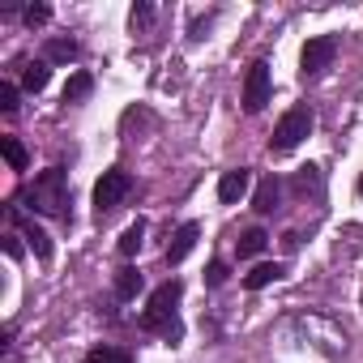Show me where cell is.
I'll list each match as a JSON object with an SVG mask.
<instances>
[{"instance_id": "1", "label": "cell", "mask_w": 363, "mask_h": 363, "mask_svg": "<svg viewBox=\"0 0 363 363\" xmlns=\"http://www.w3.org/2000/svg\"><path fill=\"white\" fill-rule=\"evenodd\" d=\"M26 206L35 214H48V218H60V223H73V189H69V175L60 167H48L35 175V184L26 189Z\"/></svg>"}, {"instance_id": "2", "label": "cell", "mask_w": 363, "mask_h": 363, "mask_svg": "<svg viewBox=\"0 0 363 363\" xmlns=\"http://www.w3.org/2000/svg\"><path fill=\"white\" fill-rule=\"evenodd\" d=\"M179 295H184V282H179V278L162 282V286L150 295L145 312H141V329H145V333H158V337H167V342H179V337H184V325H179V316H175Z\"/></svg>"}, {"instance_id": "3", "label": "cell", "mask_w": 363, "mask_h": 363, "mask_svg": "<svg viewBox=\"0 0 363 363\" xmlns=\"http://www.w3.org/2000/svg\"><path fill=\"white\" fill-rule=\"evenodd\" d=\"M312 124H316V116H312V107H308V103L291 107V111L278 120V128H274V137H269V150H274V154H291V150L312 133Z\"/></svg>"}, {"instance_id": "4", "label": "cell", "mask_w": 363, "mask_h": 363, "mask_svg": "<svg viewBox=\"0 0 363 363\" xmlns=\"http://www.w3.org/2000/svg\"><path fill=\"white\" fill-rule=\"evenodd\" d=\"M133 193V175L128 171H120V167H111V171H103V179L94 184V214L99 218H107L124 197Z\"/></svg>"}, {"instance_id": "5", "label": "cell", "mask_w": 363, "mask_h": 363, "mask_svg": "<svg viewBox=\"0 0 363 363\" xmlns=\"http://www.w3.org/2000/svg\"><path fill=\"white\" fill-rule=\"evenodd\" d=\"M333 56H337V35H316V39H308L303 52H299L303 77H320V73L333 65Z\"/></svg>"}, {"instance_id": "6", "label": "cell", "mask_w": 363, "mask_h": 363, "mask_svg": "<svg viewBox=\"0 0 363 363\" xmlns=\"http://www.w3.org/2000/svg\"><path fill=\"white\" fill-rule=\"evenodd\" d=\"M265 103H269V65L265 60H252L248 65V77H244V111L257 116Z\"/></svg>"}, {"instance_id": "7", "label": "cell", "mask_w": 363, "mask_h": 363, "mask_svg": "<svg viewBox=\"0 0 363 363\" xmlns=\"http://www.w3.org/2000/svg\"><path fill=\"white\" fill-rule=\"evenodd\" d=\"M9 223H18V227H22V240L30 244V252H35L39 261H52V235H48L35 218H22V214H18V206H9Z\"/></svg>"}, {"instance_id": "8", "label": "cell", "mask_w": 363, "mask_h": 363, "mask_svg": "<svg viewBox=\"0 0 363 363\" xmlns=\"http://www.w3.org/2000/svg\"><path fill=\"white\" fill-rule=\"evenodd\" d=\"M248 184H252V171H248V167L223 171V179H218V201H223V206L244 201V197H248Z\"/></svg>"}, {"instance_id": "9", "label": "cell", "mask_w": 363, "mask_h": 363, "mask_svg": "<svg viewBox=\"0 0 363 363\" xmlns=\"http://www.w3.org/2000/svg\"><path fill=\"white\" fill-rule=\"evenodd\" d=\"M197 235H201V227L197 223H184V227H175V235H171V244H167V265H179L193 248H197Z\"/></svg>"}, {"instance_id": "10", "label": "cell", "mask_w": 363, "mask_h": 363, "mask_svg": "<svg viewBox=\"0 0 363 363\" xmlns=\"http://www.w3.org/2000/svg\"><path fill=\"white\" fill-rule=\"evenodd\" d=\"M278 197H282V184H278L274 175H265L261 184H257V193H252V210L257 214H274L278 210Z\"/></svg>"}, {"instance_id": "11", "label": "cell", "mask_w": 363, "mask_h": 363, "mask_svg": "<svg viewBox=\"0 0 363 363\" xmlns=\"http://www.w3.org/2000/svg\"><path fill=\"white\" fill-rule=\"evenodd\" d=\"M141 244H145V223L137 218V223H128V227H124V235H120V244H116V252H120L124 261H133V257L141 252Z\"/></svg>"}, {"instance_id": "12", "label": "cell", "mask_w": 363, "mask_h": 363, "mask_svg": "<svg viewBox=\"0 0 363 363\" xmlns=\"http://www.w3.org/2000/svg\"><path fill=\"white\" fill-rule=\"evenodd\" d=\"M265 244H269V235H265L261 227H248V231L235 240V252H240V261H248V257H261Z\"/></svg>"}, {"instance_id": "13", "label": "cell", "mask_w": 363, "mask_h": 363, "mask_svg": "<svg viewBox=\"0 0 363 363\" xmlns=\"http://www.w3.org/2000/svg\"><path fill=\"white\" fill-rule=\"evenodd\" d=\"M48 82H52V65H48V60H35V65H26V73H22V90L39 94V90H48Z\"/></svg>"}, {"instance_id": "14", "label": "cell", "mask_w": 363, "mask_h": 363, "mask_svg": "<svg viewBox=\"0 0 363 363\" xmlns=\"http://www.w3.org/2000/svg\"><path fill=\"white\" fill-rule=\"evenodd\" d=\"M137 291H141V269L137 265L116 269V299H137Z\"/></svg>"}, {"instance_id": "15", "label": "cell", "mask_w": 363, "mask_h": 363, "mask_svg": "<svg viewBox=\"0 0 363 363\" xmlns=\"http://www.w3.org/2000/svg\"><path fill=\"white\" fill-rule=\"evenodd\" d=\"M278 278H282V265H278V261H261V265L244 278V286H248V291H261V286H269V282H278Z\"/></svg>"}, {"instance_id": "16", "label": "cell", "mask_w": 363, "mask_h": 363, "mask_svg": "<svg viewBox=\"0 0 363 363\" xmlns=\"http://www.w3.org/2000/svg\"><path fill=\"white\" fill-rule=\"evenodd\" d=\"M0 154H5V162H9L13 171H26V167H30V154H26V145H22L18 137H0Z\"/></svg>"}, {"instance_id": "17", "label": "cell", "mask_w": 363, "mask_h": 363, "mask_svg": "<svg viewBox=\"0 0 363 363\" xmlns=\"http://www.w3.org/2000/svg\"><path fill=\"white\" fill-rule=\"evenodd\" d=\"M90 90H94V77L77 69V73L65 82V103H82V99H90Z\"/></svg>"}, {"instance_id": "18", "label": "cell", "mask_w": 363, "mask_h": 363, "mask_svg": "<svg viewBox=\"0 0 363 363\" xmlns=\"http://www.w3.org/2000/svg\"><path fill=\"white\" fill-rule=\"evenodd\" d=\"M86 363H133V354L124 346H94L86 354Z\"/></svg>"}, {"instance_id": "19", "label": "cell", "mask_w": 363, "mask_h": 363, "mask_svg": "<svg viewBox=\"0 0 363 363\" xmlns=\"http://www.w3.org/2000/svg\"><path fill=\"white\" fill-rule=\"evenodd\" d=\"M52 60H56V65L77 60V43H73V39H52V43H48V65H52Z\"/></svg>"}, {"instance_id": "20", "label": "cell", "mask_w": 363, "mask_h": 363, "mask_svg": "<svg viewBox=\"0 0 363 363\" xmlns=\"http://www.w3.org/2000/svg\"><path fill=\"white\" fill-rule=\"evenodd\" d=\"M22 22H26L30 30H35V26H48V22H52V5H26V9H22Z\"/></svg>"}, {"instance_id": "21", "label": "cell", "mask_w": 363, "mask_h": 363, "mask_svg": "<svg viewBox=\"0 0 363 363\" xmlns=\"http://www.w3.org/2000/svg\"><path fill=\"white\" fill-rule=\"evenodd\" d=\"M18 99H22V94H18V86H13V82H0V111H5V116H13V111L22 107Z\"/></svg>"}, {"instance_id": "22", "label": "cell", "mask_w": 363, "mask_h": 363, "mask_svg": "<svg viewBox=\"0 0 363 363\" xmlns=\"http://www.w3.org/2000/svg\"><path fill=\"white\" fill-rule=\"evenodd\" d=\"M154 22V5H145V0H141V5H133V13H128V26L133 30H145Z\"/></svg>"}, {"instance_id": "23", "label": "cell", "mask_w": 363, "mask_h": 363, "mask_svg": "<svg viewBox=\"0 0 363 363\" xmlns=\"http://www.w3.org/2000/svg\"><path fill=\"white\" fill-rule=\"evenodd\" d=\"M316 193L320 189V175H316V167H299V175H295V193Z\"/></svg>"}, {"instance_id": "24", "label": "cell", "mask_w": 363, "mask_h": 363, "mask_svg": "<svg viewBox=\"0 0 363 363\" xmlns=\"http://www.w3.org/2000/svg\"><path fill=\"white\" fill-rule=\"evenodd\" d=\"M231 278V269H227V261H210V269H206V286H223Z\"/></svg>"}, {"instance_id": "25", "label": "cell", "mask_w": 363, "mask_h": 363, "mask_svg": "<svg viewBox=\"0 0 363 363\" xmlns=\"http://www.w3.org/2000/svg\"><path fill=\"white\" fill-rule=\"evenodd\" d=\"M5 252H9V257H13V261H18V257H22V244H18V235H5Z\"/></svg>"}, {"instance_id": "26", "label": "cell", "mask_w": 363, "mask_h": 363, "mask_svg": "<svg viewBox=\"0 0 363 363\" xmlns=\"http://www.w3.org/2000/svg\"><path fill=\"white\" fill-rule=\"evenodd\" d=\"M359 197H363V175H359Z\"/></svg>"}]
</instances>
